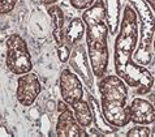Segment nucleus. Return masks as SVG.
<instances>
[{
    "mask_svg": "<svg viewBox=\"0 0 155 137\" xmlns=\"http://www.w3.org/2000/svg\"><path fill=\"white\" fill-rule=\"evenodd\" d=\"M101 107L106 120L115 128H124L130 123L128 101V85L117 75L103 76L98 82Z\"/></svg>",
    "mask_w": 155,
    "mask_h": 137,
    "instance_id": "7ed1b4c3",
    "label": "nucleus"
},
{
    "mask_svg": "<svg viewBox=\"0 0 155 137\" xmlns=\"http://www.w3.org/2000/svg\"><path fill=\"white\" fill-rule=\"evenodd\" d=\"M151 137H155V124H154V127L151 128Z\"/></svg>",
    "mask_w": 155,
    "mask_h": 137,
    "instance_id": "4be33fe9",
    "label": "nucleus"
},
{
    "mask_svg": "<svg viewBox=\"0 0 155 137\" xmlns=\"http://www.w3.org/2000/svg\"><path fill=\"white\" fill-rule=\"evenodd\" d=\"M69 2L74 9L85 11V9H87L89 7H91L93 4L95 3V0H69Z\"/></svg>",
    "mask_w": 155,
    "mask_h": 137,
    "instance_id": "6ab92c4d",
    "label": "nucleus"
},
{
    "mask_svg": "<svg viewBox=\"0 0 155 137\" xmlns=\"http://www.w3.org/2000/svg\"><path fill=\"white\" fill-rule=\"evenodd\" d=\"M86 32V25L82 18H73L69 21V24L65 28V42L67 45L73 48L76 45H78L82 42L84 34Z\"/></svg>",
    "mask_w": 155,
    "mask_h": 137,
    "instance_id": "f8f14e48",
    "label": "nucleus"
},
{
    "mask_svg": "<svg viewBox=\"0 0 155 137\" xmlns=\"http://www.w3.org/2000/svg\"><path fill=\"white\" fill-rule=\"evenodd\" d=\"M138 46V24L134 8L125 5L121 24L114 46V67L120 79L137 94H149L155 80L147 68L133 60V52Z\"/></svg>",
    "mask_w": 155,
    "mask_h": 137,
    "instance_id": "f257e3e1",
    "label": "nucleus"
},
{
    "mask_svg": "<svg viewBox=\"0 0 155 137\" xmlns=\"http://www.w3.org/2000/svg\"><path fill=\"white\" fill-rule=\"evenodd\" d=\"M129 107L130 122L134 124L150 125L155 123V106L145 98H133Z\"/></svg>",
    "mask_w": 155,
    "mask_h": 137,
    "instance_id": "9d476101",
    "label": "nucleus"
},
{
    "mask_svg": "<svg viewBox=\"0 0 155 137\" xmlns=\"http://www.w3.org/2000/svg\"><path fill=\"white\" fill-rule=\"evenodd\" d=\"M42 92V85L38 76L31 72L21 75L17 80V92L16 97L17 101L22 106H31L38 95Z\"/></svg>",
    "mask_w": 155,
    "mask_h": 137,
    "instance_id": "6e6552de",
    "label": "nucleus"
},
{
    "mask_svg": "<svg viewBox=\"0 0 155 137\" xmlns=\"http://www.w3.org/2000/svg\"><path fill=\"white\" fill-rule=\"evenodd\" d=\"M130 5L134 8L137 16L140 17L141 24V35L140 43L136 48L134 58L136 62L141 65H149L153 60V42L155 33V16L146 0H128Z\"/></svg>",
    "mask_w": 155,
    "mask_h": 137,
    "instance_id": "20e7f679",
    "label": "nucleus"
},
{
    "mask_svg": "<svg viewBox=\"0 0 155 137\" xmlns=\"http://www.w3.org/2000/svg\"><path fill=\"white\" fill-rule=\"evenodd\" d=\"M69 64L71 67L74 69V72L78 75L85 85L90 89H93L94 86V73L90 65L89 60V55L86 52V47L82 43L76 45L71 51V56H69Z\"/></svg>",
    "mask_w": 155,
    "mask_h": 137,
    "instance_id": "1a4fd4ad",
    "label": "nucleus"
},
{
    "mask_svg": "<svg viewBox=\"0 0 155 137\" xmlns=\"http://www.w3.org/2000/svg\"><path fill=\"white\" fill-rule=\"evenodd\" d=\"M153 51L155 52V38H154V42H153Z\"/></svg>",
    "mask_w": 155,
    "mask_h": 137,
    "instance_id": "5701e85b",
    "label": "nucleus"
},
{
    "mask_svg": "<svg viewBox=\"0 0 155 137\" xmlns=\"http://www.w3.org/2000/svg\"><path fill=\"white\" fill-rule=\"evenodd\" d=\"M82 20L86 25V45L93 73L98 79L106 76L108 68V26L106 21V7L103 0H98L84 11Z\"/></svg>",
    "mask_w": 155,
    "mask_h": 137,
    "instance_id": "f03ea898",
    "label": "nucleus"
},
{
    "mask_svg": "<svg viewBox=\"0 0 155 137\" xmlns=\"http://www.w3.org/2000/svg\"><path fill=\"white\" fill-rule=\"evenodd\" d=\"M39 2L45 5H54V4L58 3V0H39Z\"/></svg>",
    "mask_w": 155,
    "mask_h": 137,
    "instance_id": "aec40b11",
    "label": "nucleus"
},
{
    "mask_svg": "<svg viewBox=\"0 0 155 137\" xmlns=\"http://www.w3.org/2000/svg\"><path fill=\"white\" fill-rule=\"evenodd\" d=\"M146 2H147V3H149V5H150V7H151V8H153V7L155 5V0H146Z\"/></svg>",
    "mask_w": 155,
    "mask_h": 137,
    "instance_id": "412c9836",
    "label": "nucleus"
},
{
    "mask_svg": "<svg viewBox=\"0 0 155 137\" xmlns=\"http://www.w3.org/2000/svg\"><path fill=\"white\" fill-rule=\"evenodd\" d=\"M106 7V21L110 33L117 32L120 26V0H103Z\"/></svg>",
    "mask_w": 155,
    "mask_h": 137,
    "instance_id": "4468645a",
    "label": "nucleus"
},
{
    "mask_svg": "<svg viewBox=\"0 0 155 137\" xmlns=\"http://www.w3.org/2000/svg\"><path fill=\"white\" fill-rule=\"evenodd\" d=\"M58 48V56H59V60L61 63H67L69 62V56H71V51L72 48L67 43L63 45V46H56Z\"/></svg>",
    "mask_w": 155,
    "mask_h": 137,
    "instance_id": "f3484780",
    "label": "nucleus"
},
{
    "mask_svg": "<svg viewBox=\"0 0 155 137\" xmlns=\"http://www.w3.org/2000/svg\"><path fill=\"white\" fill-rule=\"evenodd\" d=\"M48 15L51 17V21L54 24V39L56 42V46L65 45V26H64V15L61 8L56 4L50 5L48 8Z\"/></svg>",
    "mask_w": 155,
    "mask_h": 137,
    "instance_id": "9b49d317",
    "label": "nucleus"
},
{
    "mask_svg": "<svg viewBox=\"0 0 155 137\" xmlns=\"http://www.w3.org/2000/svg\"><path fill=\"white\" fill-rule=\"evenodd\" d=\"M59 86L63 101L69 107H72L73 105H76L77 102L82 99L84 97L82 82H81L80 77L72 73V71L68 69V68L63 69L61 73H60Z\"/></svg>",
    "mask_w": 155,
    "mask_h": 137,
    "instance_id": "0eeeda50",
    "label": "nucleus"
},
{
    "mask_svg": "<svg viewBox=\"0 0 155 137\" xmlns=\"http://www.w3.org/2000/svg\"><path fill=\"white\" fill-rule=\"evenodd\" d=\"M7 45V59L5 64L12 73L15 75H25L33 69L31 55L26 42L18 34H12L8 37L5 42Z\"/></svg>",
    "mask_w": 155,
    "mask_h": 137,
    "instance_id": "39448f33",
    "label": "nucleus"
},
{
    "mask_svg": "<svg viewBox=\"0 0 155 137\" xmlns=\"http://www.w3.org/2000/svg\"><path fill=\"white\" fill-rule=\"evenodd\" d=\"M153 9H154V12H155V5H154V7H153Z\"/></svg>",
    "mask_w": 155,
    "mask_h": 137,
    "instance_id": "b1692460",
    "label": "nucleus"
},
{
    "mask_svg": "<svg viewBox=\"0 0 155 137\" xmlns=\"http://www.w3.org/2000/svg\"><path fill=\"white\" fill-rule=\"evenodd\" d=\"M18 0H0V15H8L15 9Z\"/></svg>",
    "mask_w": 155,
    "mask_h": 137,
    "instance_id": "a211bd4d",
    "label": "nucleus"
},
{
    "mask_svg": "<svg viewBox=\"0 0 155 137\" xmlns=\"http://www.w3.org/2000/svg\"><path fill=\"white\" fill-rule=\"evenodd\" d=\"M59 118L56 122V135L59 137H82L87 136V133L82 129L80 123L73 114V111L69 109L65 102L60 101L58 103Z\"/></svg>",
    "mask_w": 155,
    "mask_h": 137,
    "instance_id": "423d86ee",
    "label": "nucleus"
},
{
    "mask_svg": "<svg viewBox=\"0 0 155 137\" xmlns=\"http://www.w3.org/2000/svg\"><path fill=\"white\" fill-rule=\"evenodd\" d=\"M151 136V129L143 124H137L127 132V137H150Z\"/></svg>",
    "mask_w": 155,
    "mask_h": 137,
    "instance_id": "dca6fc26",
    "label": "nucleus"
},
{
    "mask_svg": "<svg viewBox=\"0 0 155 137\" xmlns=\"http://www.w3.org/2000/svg\"><path fill=\"white\" fill-rule=\"evenodd\" d=\"M87 102L90 107H91V112H93V123L95 124V128L98 131H101L103 135H108L111 132H114L115 129L111 124H108V122L106 120L104 115H103V111H102V107L99 106L98 101L94 98L93 95H89L87 98Z\"/></svg>",
    "mask_w": 155,
    "mask_h": 137,
    "instance_id": "ddd939ff",
    "label": "nucleus"
},
{
    "mask_svg": "<svg viewBox=\"0 0 155 137\" xmlns=\"http://www.w3.org/2000/svg\"><path fill=\"white\" fill-rule=\"evenodd\" d=\"M72 111L74 114V116L77 119V122L80 123V125L82 128H89L93 124V112H91V107H90L87 101L77 102L76 105L72 106Z\"/></svg>",
    "mask_w": 155,
    "mask_h": 137,
    "instance_id": "2eb2a0df",
    "label": "nucleus"
}]
</instances>
